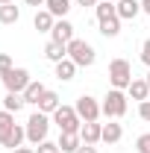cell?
<instances>
[{
  "mask_svg": "<svg viewBox=\"0 0 150 153\" xmlns=\"http://www.w3.org/2000/svg\"><path fill=\"white\" fill-rule=\"evenodd\" d=\"M68 59L74 62L76 68H88L94 65V47L88 41H82V38H74V41H68Z\"/></svg>",
  "mask_w": 150,
  "mask_h": 153,
  "instance_id": "1",
  "label": "cell"
},
{
  "mask_svg": "<svg viewBox=\"0 0 150 153\" xmlns=\"http://www.w3.org/2000/svg\"><path fill=\"white\" fill-rule=\"evenodd\" d=\"M109 82H112V88H130L132 82V68L127 59H112L109 62Z\"/></svg>",
  "mask_w": 150,
  "mask_h": 153,
  "instance_id": "2",
  "label": "cell"
},
{
  "mask_svg": "<svg viewBox=\"0 0 150 153\" xmlns=\"http://www.w3.org/2000/svg\"><path fill=\"white\" fill-rule=\"evenodd\" d=\"M53 121H56V127L62 133H79V130H82V118H79L76 109H71V106H59L56 112H53Z\"/></svg>",
  "mask_w": 150,
  "mask_h": 153,
  "instance_id": "3",
  "label": "cell"
},
{
  "mask_svg": "<svg viewBox=\"0 0 150 153\" xmlns=\"http://www.w3.org/2000/svg\"><path fill=\"white\" fill-rule=\"evenodd\" d=\"M103 115L106 118H124L127 115V94L121 91V88H112L109 94L103 97Z\"/></svg>",
  "mask_w": 150,
  "mask_h": 153,
  "instance_id": "4",
  "label": "cell"
},
{
  "mask_svg": "<svg viewBox=\"0 0 150 153\" xmlns=\"http://www.w3.org/2000/svg\"><path fill=\"white\" fill-rule=\"evenodd\" d=\"M47 130H50V118H47L44 112H36L30 121H27V138H30L33 144L47 141Z\"/></svg>",
  "mask_w": 150,
  "mask_h": 153,
  "instance_id": "5",
  "label": "cell"
},
{
  "mask_svg": "<svg viewBox=\"0 0 150 153\" xmlns=\"http://www.w3.org/2000/svg\"><path fill=\"white\" fill-rule=\"evenodd\" d=\"M33 79H30V71H24V68H9L6 74H3V85H6V91H12V94H24V88L30 85Z\"/></svg>",
  "mask_w": 150,
  "mask_h": 153,
  "instance_id": "6",
  "label": "cell"
},
{
  "mask_svg": "<svg viewBox=\"0 0 150 153\" xmlns=\"http://www.w3.org/2000/svg\"><path fill=\"white\" fill-rule=\"evenodd\" d=\"M76 115H79V118H82V124H85V121H97V118H100V112H103V109H100V106H97V100H94L91 94H82L79 97V100H76Z\"/></svg>",
  "mask_w": 150,
  "mask_h": 153,
  "instance_id": "7",
  "label": "cell"
},
{
  "mask_svg": "<svg viewBox=\"0 0 150 153\" xmlns=\"http://www.w3.org/2000/svg\"><path fill=\"white\" fill-rule=\"evenodd\" d=\"M79 138H82V144H97V141L103 138V124H97V121H85L82 130H79Z\"/></svg>",
  "mask_w": 150,
  "mask_h": 153,
  "instance_id": "8",
  "label": "cell"
},
{
  "mask_svg": "<svg viewBox=\"0 0 150 153\" xmlns=\"http://www.w3.org/2000/svg\"><path fill=\"white\" fill-rule=\"evenodd\" d=\"M50 36H53V41H59V44H68V41H74V27L65 18H59L56 24H53V30H50Z\"/></svg>",
  "mask_w": 150,
  "mask_h": 153,
  "instance_id": "9",
  "label": "cell"
},
{
  "mask_svg": "<svg viewBox=\"0 0 150 153\" xmlns=\"http://www.w3.org/2000/svg\"><path fill=\"white\" fill-rule=\"evenodd\" d=\"M24 138H27V127H18V124H15V127L6 133V138H3L0 144H3V147H9V150H15V147H21V141H24Z\"/></svg>",
  "mask_w": 150,
  "mask_h": 153,
  "instance_id": "10",
  "label": "cell"
},
{
  "mask_svg": "<svg viewBox=\"0 0 150 153\" xmlns=\"http://www.w3.org/2000/svg\"><path fill=\"white\" fill-rule=\"evenodd\" d=\"M115 9H118V18H135V15H138V12H141V0H118V6H115Z\"/></svg>",
  "mask_w": 150,
  "mask_h": 153,
  "instance_id": "11",
  "label": "cell"
},
{
  "mask_svg": "<svg viewBox=\"0 0 150 153\" xmlns=\"http://www.w3.org/2000/svg\"><path fill=\"white\" fill-rule=\"evenodd\" d=\"M56 144H59L62 153H76L79 144H82V138H79V133H62V138H59Z\"/></svg>",
  "mask_w": 150,
  "mask_h": 153,
  "instance_id": "12",
  "label": "cell"
},
{
  "mask_svg": "<svg viewBox=\"0 0 150 153\" xmlns=\"http://www.w3.org/2000/svg\"><path fill=\"white\" fill-rule=\"evenodd\" d=\"M44 56L50 59L53 65L62 62V59H68V44H59V41H47V47H44Z\"/></svg>",
  "mask_w": 150,
  "mask_h": 153,
  "instance_id": "13",
  "label": "cell"
},
{
  "mask_svg": "<svg viewBox=\"0 0 150 153\" xmlns=\"http://www.w3.org/2000/svg\"><path fill=\"white\" fill-rule=\"evenodd\" d=\"M59 106H62V103H59V94H56V91H44L41 100H38V112H44V115H53Z\"/></svg>",
  "mask_w": 150,
  "mask_h": 153,
  "instance_id": "14",
  "label": "cell"
},
{
  "mask_svg": "<svg viewBox=\"0 0 150 153\" xmlns=\"http://www.w3.org/2000/svg\"><path fill=\"white\" fill-rule=\"evenodd\" d=\"M100 33L106 38H115L121 33V18L118 15H109V18H100Z\"/></svg>",
  "mask_w": 150,
  "mask_h": 153,
  "instance_id": "15",
  "label": "cell"
},
{
  "mask_svg": "<svg viewBox=\"0 0 150 153\" xmlns=\"http://www.w3.org/2000/svg\"><path fill=\"white\" fill-rule=\"evenodd\" d=\"M127 94H130L132 100H147V94H150L147 79H132V82H130V88H127Z\"/></svg>",
  "mask_w": 150,
  "mask_h": 153,
  "instance_id": "16",
  "label": "cell"
},
{
  "mask_svg": "<svg viewBox=\"0 0 150 153\" xmlns=\"http://www.w3.org/2000/svg\"><path fill=\"white\" fill-rule=\"evenodd\" d=\"M121 135H124V130H121V124H103V138L100 141H106V144H118L121 141Z\"/></svg>",
  "mask_w": 150,
  "mask_h": 153,
  "instance_id": "17",
  "label": "cell"
},
{
  "mask_svg": "<svg viewBox=\"0 0 150 153\" xmlns=\"http://www.w3.org/2000/svg\"><path fill=\"white\" fill-rule=\"evenodd\" d=\"M33 24H36L38 33H50V30H53V24H56V18L44 9V12H36V21H33Z\"/></svg>",
  "mask_w": 150,
  "mask_h": 153,
  "instance_id": "18",
  "label": "cell"
},
{
  "mask_svg": "<svg viewBox=\"0 0 150 153\" xmlns=\"http://www.w3.org/2000/svg\"><path fill=\"white\" fill-rule=\"evenodd\" d=\"M44 91H47V88H44L41 82H30V85L24 88V94H21V97H24V103H38Z\"/></svg>",
  "mask_w": 150,
  "mask_h": 153,
  "instance_id": "19",
  "label": "cell"
},
{
  "mask_svg": "<svg viewBox=\"0 0 150 153\" xmlns=\"http://www.w3.org/2000/svg\"><path fill=\"white\" fill-rule=\"evenodd\" d=\"M21 18V9L15 3H6V6H0V24H18Z\"/></svg>",
  "mask_w": 150,
  "mask_h": 153,
  "instance_id": "20",
  "label": "cell"
},
{
  "mask_svg": "<svg viewBox=\"0 0 150 153\" xmlns=\"http://www.w3.org/2000/svg\"><path fill=\"white\" fill-rule=\"evenodd\" d=\"M74 74H76V65L71 62V59L56 62V76H59V79H74Z\"/></svg>",
  "mask_w": 150,
  "mask_h": 153,
  "instance_id": "21",
  "label": "cell"
},
{
  "mask_svg": "<svg viewBox=\"0 0 150 153\" xmlns=\"http://www.w3.org/2000/svg\"><path fill=\"white\" fill-rule=\"evenodd\" d=\"M68 9H71V3H68V0H47V12H50L53 18H65V15H68Z\"/></svg>",
  "mask_w": 150,
  "mask_h": 153,
  "instance_id": "22",
  "label": "cell"
},
{
  "mask_svg": "<svg viewBox=\"0 0 150 153\" xmlns=\"http://www.w3.org/2000/svg\"><path fill=\"white\" fill-rule=\"evenodd\" d=\"M3 109H6V112H12V115L21 112V109H24V97L9 91V94H6V100H3Z\"/></svg>",
  "mask_w": 150,
  "mask_h": 153,
  "instance_id": "23",
  "label": "cell"
},
{
  "mask_svg": "<svg viewBox=\"0 0 150 153\" xmlns=\"http://www.w3.org/2000/svg\"><path fill=\"white\" fill-rule=\"evenodd\" d=\"M12 127H15V118H12V112L3 109V112H0V141L6 138V133H9Z\"/></svg>",
  "mask_w": 150,
  "mask_h": 153,
  "instance_id": "24",
  "label": "cell"
},
{
  "mask_svg": "<svg viewBox=\"0 0 150 153\" xmlns=\"http://www.w3.org/2000/svg\"><path fill=\"white\" fill-rule=\"evenodd\" d=\"M135 147H138V153H150V133L138 135V141H135Z\"/></svg>",
  "mask_w": 150,
  "mask_h": 153,
  "instance_id": "25",
  "label": "cell"
},
{
  "mask_svg": "<svg viewBox=\"0 0 150 153\" xmlns=\"http://www.w3.org/2000/svg\"><path fill=\"white\" fill-rule=\"evenodd\" d=\"M36 153H62V150H59V144H53V141H41Z\"/></svg>",
  "mask_w": 150,
  "mask_h": 153,
  "instance_id": "26",
  "label": "cell"
},
{
  "mask_svg": "<svg viewBox=\"0 0 150 153\" xmlns=\"http://www.w3.org/2000/svg\"><path fill=\"white\" fill-rule=\"evenodd\" d=\"M9 68H12V56L9 53H0V74H6Z\"/></svg>",
  "mask_w": 150,
  "mask_h": 153,
  "instance_id": "27",
  "label": "cell"
},
{
  "mask_svg": "<svg viewBox=\"0 0 150 153\" xmlns=\"http://www.w3.org/2000/svg\"><path fill=\"white\" fill-rule=\"evenodd\" d=\"M141 62H144V65L150 68V38L144 41V44H141Z\"/></svg>",
  "mask_w": 150,
  "mask_h": 153,
  "instance_id": "28",
  "label": "cell"
},
{
  "mask_svg": "<svg viewBox=\"0 0 150 153\" xmlns=\"http://www.w3.org/2000/svg\"><path fill=\"white\" fill-rule=\"evenodd\" d=\"M138 112H141V118H144V121H150V100H141Z\"/></svg>",
  "mask_w": 150,
  "mask_h": 153,
  "instance_id": "29",
  "label": "cell"
},
{
  "mask_svg": "<svg viewBox=\"0 0 150 153\" xmlns=\"http://www.w3.org/2000/svg\"><path fill=\"white\" fill-rule=\"evenodd\" d=\"M76 153H97V147H94V144H79Z\"/></svg>",
  "mask_w": 150,
  "mask_h": 153,
  "instance_id": "30",
  "label": "cell"
},
{
  "mask_svg": "<svg viewBox=\"0 0 150 153\" xmlns=\"http://www.w3.org/2000/svg\"><path fill=\"white\" fill-rule=\"evenodd\" d=\"M76 3H79V6H97L100 0H76Z\"/></svg>",
  "mask_w": 150,
  "mask_h": 153,
  "instance_id": "31",
  "label": "cell"
},
{
  "mask_svg": "<svg viewBox=\"0 0 150 153\" xmlns=\"http://www.w3.org/2000/svg\"><path fill=\"white\" fill-rule=\"evenodd\" d=\"M12 153H36V150H33V147H15Z\"/></svg>",
  "mask_w": 150,
  "mask_h": 153,
  "instance_id": "32",
  "label": "cell"
},
{
  "mask_svg": "<svg viewBox=\"0 0 150 153\" xmlns=\"http://www.w3.org/2000/svg\"><path fill=\"white\" fill-rule=\"evenodd\" d=\"M27 6H41V3H47V0H24Z\"/></svg>",
  "mask_w": 150,
  "mask_h": 153,
  "instance_id": "33",
  "label": "cell"
},
{
  "mask_svg": "<svg viewBox=\"0 0 150 153\" xmlns=\"http://www.w3.org/2000/svg\"><path fill=\"white\" fill-rule=\"evenodd\" d=\"M141 12H147V15H150V0H141Z\"/></svg>",
  "mask_w": 150,
  "mask_h": 153,
  "instance_id": "34",
  "label": "cell"
},
{
  "mask_svg": "<svg viewBox=\"0 0 150 153\" xmlns=\"http://www.w3.org/2000/svg\"><path fill=\"white\" fill-rule=\"evenodd\" d=\"M6 3H15V0H0V6H6Z\"/></svg>",
  "mask_w": 150,
  "mask_h": 153,
  "instance_id": "35",
  "label": "cell"
},
{
  "mask_svg": "<svg viewBox=\"0 0 150 153\" xmlns=\"http://www.w3.org/2000/svg\"><path fill=\"white\" fill-rule=\"evenodd\" d=\"M147 85H150V74H147Z\"/></svg>",
  "mask_w": 150,
  "mask_h": 153,
  "instance_id": "36",
  "label": "cell"
},
{
  "mask_svg": "<svg viewBox=\"0 0 150 153\" xmlns=\"http://www.w3.org/2000/svg\"><path fill=\"white\" fill-rule=\"evenodd\" d=\"M112 3H115V0H112Z\"/></svg>",
  "mask_w": 150,
  "mask_h": 153,
  "instance_id": "37",
  "label": "cell"
}]
</instances>
